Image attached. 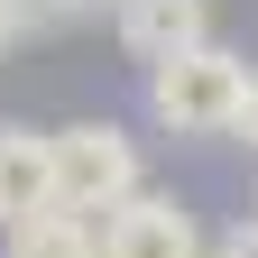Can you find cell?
<instances>
[{"label":"cell","mask_w":258,"mask_h":258,"mask_svg":"<svg viewBox=\"0 0 258 258\" xmlns=\"http://www.w3.org/2000/svg\"><path fill=\"white\" fill-rule=\"evenodd\" d=\"M240 102H249V55H231L221 37L148 74V120L166 129V139H231Z\"/></svg>","instance_id":"6da1fadb"},{"label":"cell","mask_w":258,"mask_h":258,"mask_svg":"<svg viewBox=\"0 0 258 258\" xmlns=\"http://www.w3.org/2000/svg\"><path fill=\"white\" fill-rule=\"evenodd\" d=\"M46 148H55V203L83 221H111L129 194H148V157L120 120H64L46 129Z\"/></svg>","instance_id":"7a4b0ae2"},{"label":"cell","mask_w":258,"mask_h":258,"mask_svg":"<svg viewBox=\"0 0 258 258\" xmlns=\"http://www.w3.org/2000/svg\"><path fill=\"white\" fill-rule=\"evenodd\" d=\"M102 258H212V240L166 184H148V194H129L102 221Z\"/></svg>","instance_id":"3957f363"},{"label":"cell","mask_w":258,"mask_h":258,"mask_svg":"<svg viewBox=\"0 0 258 258\" xmlns=\"http://www.w3.org/2000/svg\"><path fill=\"white\" fill-rule=\"evenodd\" d=\"M111 28H120V46L157 74V64L212 46V0H111Z\"/></svg>","instance_id":"277c9868"},{"label":"cell","mask_w":258,"mask_h":258,"mask_svg":"<svg viewBox=\"0 0 258 258\" xmlns=\"http://www.w3.org/2000/svg\"><path fill=\"white\" fill-rule=\"evenodd\" d=\"M55 203V148H46V129H28V120H0V231L28 212H46Z\"/></svg>","instance_id":"5b68a950"},{"label":"cell","mask_w":258,"mask_h":258,"mask_svg":"<svg viewBox=\"0 0 258 258\" xmlns=\"http://www.w3.org/2000/svg\"><path fill=\"white\" fill-rule=\"evenodd\" d=\"M0 258H102V221L46 203V212H28V221L0 231Z\"/></svg>","instance_id":"8992f818"},{"label":"cell","mask_w":258,"mask_h":258,"mask_svg":"<svg viewBox=\"0 0 258 258\" xmlns=\"http://www.w3.org/2000/svg\"><path fill=\"white\" fill-rule=\"evenodd\" d=\"M28 28H46V10H37V0H0V46H19Z\"/></svg>","instance_id":"52a82bcc"},{"label":"cell","mask_w":258,"mask_h":258,"mask_svg":"<svg viewBox=\"0 0 258 258\" xmlns=\"http://www.w3.org/2000/svg\"><path fill=\"white\" fill-rule=\"evenodd\" d=\"M212 258H258V212H249V221H231V231L212 240Z\"/></svg>","instance_id":"ba28073f"},{"label":"cell","mask_w":258,"mask_h":258,"mask_svg":"<svg viewBox=\"0 0 258 258\" xmlns=\"http://www.w3.org/2000/svg\"><path fill=\"white\" fill-rule=\"evenodd\" d=\"M231 139H249V148H258V64H249V102H240V129H231Z\"/></svg>","instance_id":"9c48e42d"}]
</instances>
